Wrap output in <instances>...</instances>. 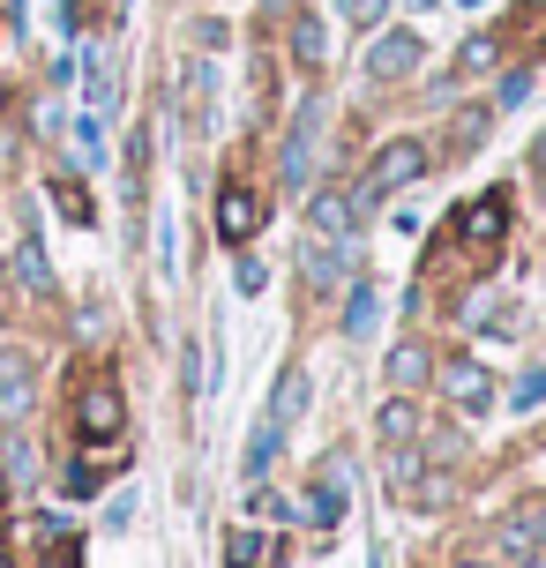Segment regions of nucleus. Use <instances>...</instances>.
I'll return each mask as SVG.
<instances>
[{
  "label": "nucleus",
  "mask_w": 546,
  "mask_h": 568,
  "mask_svg": "<svg viewBox=\"0 0 546 568\" xmlns=\"http://www.w3.org/2000/svg\"><path fill=\"white\" fill-rule=\"evenodd\" d=\"M374 434H382L390 449H397V442H412V434H419V404H412V397H390L382 412H374Z\"/></svg>",
  "instance_id": "11"
},
{
  "label": "nucleus",
  "mask_w": 546,
  "mask_h": 568,
  "mask_svg": "<svg viewBox=\"0 0 546 568\" xmlns=\"http://www.w3.org/2000/svg\"><path fill=\"white\" fill-rule=\"evenodd\" d=\"M487 128H494V105H464L457 128H449V150H457V158H472V150L487 142Z\"/></svg>",
  "instance_id": "14"
},
{
  "label": "nucleus",
  "mask_w": 546,
  "mask_h": 568,
  "mask_svg": "<svg viewBox=\"0 0 546 568\" xmlns=\"http://www.w3.org/2000/svg\"><path fill=\"white\" fill-rule=\"evenodd\" d=\"M307 142H315V98L292 113V135H285V180L292 187H307Z\"/></svg>",
  "instance_id": "10"
},
{
  "label": "nucleus",
  "mask_w": 546,
  "mask_h": 568,
  "mask_svg": "<svg viewBox=\"0 0 546 568\" xmlns=\"http://www.w3.org/2000/svg\"><path fill=\"white\" fill-rule=\"evenodd\" d=\"M509 404H517V412L546 404V374H517V389H509Z\"/></svg>",
  "instance_id": "26"
},
{
  "label": "nucleus",
  "mask_w": 546,
  "mask_h": 568,
  "mask_svg": "<svg viewBox=\"0 0 546 568\" xmlns=\"http://www.w3.org/2000/svg\"><path fill=\"white\" fill-rule=\"evenodd\" d=\"M419 172H427V142H412V135L382 142V150H374V165L360 172V187H352V210H374V202H390L397 187H412Z\"/></svg>",
  "instance_id": "1"
},
{
  "label": "nucleus",
  "mask_w": 546,
  "mask_h": 568,
  "mask_svg": "<svg viewBox=\"0 0 546 568\" xmlns=\"http://www.w3.org/2000/svg\"><path fill=\"white\" fill-rule=\"evenodd\" d=\"M0 471H8L16 486H30V479H38V456H30V442H16V449L0 456Z\"/></svg>",
  "instance_id": "23"
},
{
  "label": "nucleus",
  "mask_w": 546,
  "mask_h": 568,
  "mask_svg": "<svg viewBox=\"0 0 546 568\" xmlns=\"http://www.w3.org/2000/svg\"><path fill=\"white\" fill-rule=\"evenodd\" d=\"M374 314H382L374 284H367V277H352V300H345V337H367V329H374Z\"/></svg>",
  "instance_id": "18"
},
{
  "label": "nucleus",
  "mask_w": 546,
  "mask_h": 568,
  "mask_svg": "<svg viewBox=\"0 0 546 568\" xmlns=\"http://www.w3.org/2000/svg\"><path fill=\"white\" fill-rule=\"evenodd\" d=\"M382 8H390V0H352V16H360V23H374Z\"/></svg>",
  "instance_id": "28"
},
{
  "label": "nucleus",
  "mask_w": 546,
  "mask_h": 568,
  "mask_svg": "<svg viewBox=\"0 0 546 568\" xmlns=\"http://www.w3.org/2000/svg\"><path fill=\"white\" fill-rule=\"evenodd\" d=\"M292 53L307 60V68H322V60H330V30H322L315 16H292Z\"/></svg>",
  "instance_id": "19"
},
{
  "label": "nucleus",
  "mask_w": 546,
  "mask_h": 568,
  "mask_svg": "<svg viewBox=\"0 0 546 568\" xmlns=\"http://www.w3.org/2000/svg\"><path fill=\"white\" fill-rule=\"evenodd\" d=\"M30 546L46 554L53 568H75L83 561V539H75V524H60V516H30Z\"/></svg>",
  "instance_id": "7"
},
{
  "label": "nucleus",
  "mask_w": 546,
  "mask_h": 568,
  "mask_svg": "<svg viewBox=\"0 0 546 568\" xmlns=\"http://www.w3.org/2000/svg\"><path fill=\"white\" fill-rule=\"evenodd\" d=\"M532 83H539V75H532V68H517V75L502 83V98H494V113H509V105H524V98H532Z\"/></svg>",
  "instance_id": "24"
},
{
  "label": "nucleus",
  "mask_w": 546,
  "mask_h": 568,
  "mask_svg": "<svg viewBox=\"0 0 546 568\" xmlns=\"http://www.w3.org/2000/svg\"><path fill=\"white\" fill-rule=\"evenodd\" d=\"M322 486L345 494V486H352V456H322Z\"/></svg>",
  "instance_id": "27"
},
{
  "label": "nucleus",
  "mask_w": 546,
  "mask_h": 568,
  "mask_svg": "<svg viewBox=\"0 0 546 568\" xmlns=\"http://www.w3.org/2000/svg\"><path fill=\"white\" fill-rule=\"evenodd\" d=\"M0 494H8V471H0Z\"/></svg>",
  "instance_id": "30"
},
{
  "label": "nucleus",
  "mask_w": 546,
  "mask_h": 568,
  "mask_svg": "<svg viewBox=\"0 0 546 568\" xmlns=\"http://www.w3.org/2000/svg\"><path fill=\"white\" fill-rule=\"evenodd\" d=\"M457 568H479V561H457Z\"/></svg>",
  "instance_id": "32"
},
{
  "label": "nucleus",
  "mask_w": 546,
  "mask_h": 568,
  "mask_svg": "<svg viewBox=\"0 0 546 568\" xmlns=\"http://www.w3.org/2000/svg\"><path fill=\"white\" fill-rule=\"evenodd\" d=\"M404 75H419V38H412V30L374 38L367 45V83H404Z\"/></svg>",
  "instance_id": "5"
},
{
  "label": "nucleus",
  "mask_w": 546,
  "mask_h": 568,
  "mask_svg": "<svg viewBox=\"0 0 546 568\" xmlns=\"http://www.w3.org/2000/svg\"><path fill=\"white\" fill-rule=\"evenodd\" d=\"M23 404H30V382H23V359H16V367H0V419H16Z\"/></svg>",
  "instance_id": "21"
},
{
  "label": "nucleus",
  "mask_w": 546,
  "mask_h": 568,
  "mask_svg": "<svg viewBox=\"0 0 546 568\" xmlns=\"http://www.w3.org/2000/svg\"><path fill=\"white\" fill-rule=\"evenodd\" d=\"M262 217H270V210H262L255 187H240V180H232L225 195H218V240H225V247H247V240L262 232Z\"/></svg>",
  "instance_id": "3"
},
{
  "label": "nucleus",
  "mask_w": 546,
  "mask_h": 568,
  "mask_svg": "<svg viewBox=\"0 0 546 568\" xmlns=\"http://www.w3.org/2000/svg\"><path fill=\"white\" fill-rule=\"evenodd\" d=\"M442 397L457 404V412H487V404H494L487 367H479V359H449V367H442Z\"/></svg>",
  "instance_id": "6"
},
{
  "label": "nucleus",
  "mask_w": 546,
  "mask_h": 568,
  "mask_svg": "<svg viewBox=\"0 0 546 568\" xmlns=\"http://www.w3.org/2000/svg\"><path fill=\"white\" fill-rule=\"evenodd\" d=\"M120 426H128V397H120L113 382H90L83 397H75V434L105 449V442H120Z\"/></svg>",
  "instance_id": "2"
},
{
  "label": "nucleus",
  "mask_w": 546,
  "mask_h": 568,
  "mask_svg": "<svg viewBox=\"0 0 546 568\" xmlns=\"http://www.w3.org/2000/svg\"><path fill=\"white\" fill-rule=\"evenodd\" d=\"M68 8H75V0H68Z\"/></svg>",
  "instance_id": "33"
},
{
  "label": "nucleus",
  "mask_w": 546,
  "mask_h": 568,
  "mask_svg": "<svg viewBox=\"0 0 546 568\" xmlns=\"http://www.w3.org/2000/svg\"><path fill=\"white\" fill-rule=\"evenodd\" d=\"M53 210L68 217V225H98V210H90L83 180H68V172H53Z\"/></svg>",
  "instance_id": "16"
},
{
  "label": "nucleus",
  "mask_w": 546,
  "mask_h": 568,
  "mask_svg": "<svg viewBox=\"0 0 546 568\" xmlns=\"http://www.w3.org/2000/svg\"><path fill=\"white\" fill-rule=\"evenodd\" d=\"M270 554H277V546L262 539V531H232V539H225V561L232 568H270Z\"/></svg>",
  "instance_id": "20"
},
{
  "label": "nucleus",
  "mask_w": 546,
  "mask_h": 568,
  "mask_svg": "<svg viewBox=\"0 0 546 568\" xmlns=\"http://www.w3.org/2000/svg\"><path fill=\"white\" fill-rule=\"evenodd\" d=\"M502 554H546V501H532V509H517V516H502Z\"/></svg>",
  "instance_id": "8"
},
{
  "label": "nucleus",
  "mask_w": 546,
  "mask_h": 568,
  "mask_svg": "<svg viewBox=\"0 0 546 568\" xmlns=\"http://www.w3.org/2000/svg\"><path fill=\"white\" fill-rule=\"evenodd\" d=\"M300 262H307V284H315V292H330V284H352V255L337 247V240H322V247L307 240V255H300Z\"/></svg>",
  "instance_id": "9"
},
{
  "label": "nucleus",
  "mask_w": 546,
  "mask_h": 568,
  "mask_svg": "<svg viewBox=\"0 0 546 568\" xmlns=\"http://www.w3.org/2000/svg\"><path fill=\"white\" fill-rule=\"evenodd\" d=\"M502 232H509V202H502V195H472L457 210V240H464V247L487 255V247H502Z\"/></svg>",
  "instance_id": "4"
},
{
  "label": "nucleus",
  "mask_w": 546,
  "mask_h": 568,
  "mask_svg": "<svg viewBox=\"0 0 546 568\" xmlns=\"http://www.w3.org/2000/svg\"><path fill=\"white\" fill-rule=\"evenodd\" d=\"M390 382H397V389L434 382V352H427V344H397V352H390Z\"/></svg>",
  "instance_id": "12"
},
{
  "label": "nucleus",
  "mask_w": 546,
  "mask_h": 568,
  "mask_svg": "<svg viewBox=\"0 0 546 568\" xmlns=\"http://www.w3.org/2000/svg\"><path fill=\"white\" fill-rule=\"evenodd\" d=\"M307 225L330 232V240H345V232H352V195H315V202H307Z\"/></svg>",
  "instance_id": "15"
},
{
  "label": "nucleus",
  "mask_w": 546,
  "mask_h": 568,
  "mask_svg": "<svg viewBox=\"0 0 546 568\" xmlns=\"http://www.w3.org/2000/svg\"><path fill=\"white\" fill-rule=\"evenodd\" d=\"M300 412H307V367H292L285 382H277V397H270V426L285 434V426L300 419Z\"/></svg>",
  "instance_id": "13"
},
{
  "label": "nucleus",
  "mask_w": 546,
  "mask_h": 568,
  "mask_svg": "<svg viewBox=\"0 0 546 568\" xmlns=\"http://www.w3.org/2000/svg\"><path fill=\"white\" fill-rule=\"evenodd\" d=\"M0 568H16V561H8V554H0Z\"/></svg>",
  "instance_id": "31"
},
{
  "label": "nucleus",
  "mask_w": 546,
  "mask_h": 568,
  "mask_svg": "<svg viewBox=\"0 0 546 568\" xmlns=\"http://www.w3.org/2000/svg\"><path fill=\"white\" fill-rule=\"evenodd\" d=\"M524 568H546V554H524Z\"/></svg>",
  "instance_id": "29"
},
{
  "label": "nucleus",
  "mask_w": 546,
  "mask_h": 568,
  "mask_svg": "<svg viewBox=\"0 0 546 568\" xmlns=\"http://www.w3.org/2000/svg\"><path fill=\"white\" fill-rule=\"evenodd\" d=\"M479 68H494V38H472L457 53V75H479Z\"/></svg>",
  "instance_id": "25"
},
{
  "label": "nucleus",
  "mask_w": 546,
  "mask_h": 568,
  "mask_svg": "<svg viewBox=\"0 0 546 568\" xmlns=\"http://www.w3.org/2000/svg\"><path fill=\"white\" fill-rule=\"evenodd\" d=\"M270 456H277V426L262 419L255 434H247V479H262V471H270Z\"/></svg>",
  "instance_id": "22"
},
{
  "label": "nucleus",
  "mask_w": 546,
  "mask_h": 568,
  "mask_svg": "<svg viewBox=\"0 0 546 568\" xmlns=\"http://www.w3.org/2000/svg\"><path fill=\"white\" fill-rule=\"evenodd\" d=\"M16 270H23V284L38 292V300H53V292H60V284H53V270H46V247H38L30 232H23V247H16Z\"/></svg>",
  "instance_id": "17"
}]
</instances>
